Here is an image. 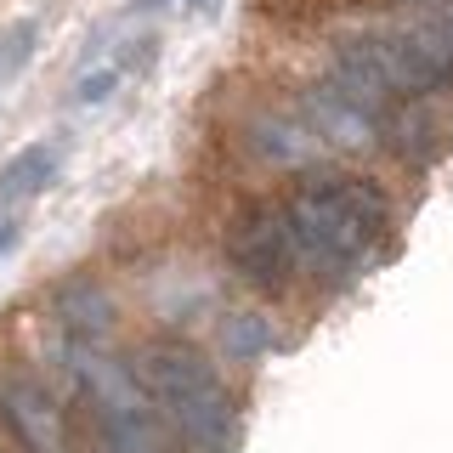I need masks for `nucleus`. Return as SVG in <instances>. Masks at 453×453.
I'll use <instances>...</instances> for the list:
<instances>
[{
    "mask_svg": "<svg viewBox=\"0 0 453 453\" xmlns=\"http://www.w3.org/2000/svg\"><path fill=\"white\" fill-rule=\"evenodd\" d=\"M295 238V261L329 289H346L391 250V198L357 170L311 165L278 198Z\"/></svg>",
    "mask_w": 453,
    "mask_h": 453,
    "instance_id": "obj_1",
    "label": "nucleus"
},
{
    "mask_svg": "<svg viewBox=\"0 0 453 453\" xmlns=\"http://www.w3.org/2000/svg\"><path fill=\"white\" fill-rule=\"evenodd\" d=\"M131 374L188 453H238V442H244L238 403L226 391V380L216 374V363L193 340L181 334L148 340L131 357Z\"/></svg>",
    "mask_w": 453,
    "mask_h": 453,
    "instance_id": "obj_2",
    "label": "nucleus"
},
{
    "mask_svg": "<svg viewBox=\"0 0 453 453\" xmlns=\"http://www.w3.org/2000/svg\"><path fill=\"white\" fill-rule=\"evenodd\" d=\"M63 368L74 386L68 414L103 453H188L136 386L131 363H119L108 346H63Z\"/></svg>",
    "mask_w": 453,
    "mask_h": 453,
    "instance_id": "obj_3",
    "label": "nucleus"
},
{
    "mask_svg": "<svg viewBox=\"0 0 453 453\" xmlns=\"http://www.w3.org/2000/svg\"><path fill=\"white\" fill-rule=\"evenodd\" d=\"M0 442L6 453H74V414L28 363H0Z\"/></svg>",
    "mask_w": 453,
    "mask_h": 453,
    "instance_id": "obj_4",
    "label": "nucleus"
},
{
    "mask_svg": "<svg viewBox=\"0 0 453 453\" xmlns=\"http://www.w3.org/2000/svg\"><path fill=\"white\" fill-rule=\"evenodd\" d=\"M226 266H233L255 295H283L301 278L295 238H289V221H283L278 198H250V204L226 221Z\"/></svg>",
    "mask_w": 453,
    "mask_h": 453,
    "instance_id": "obj_5",
    "label": "nucleus"
},
{
    "mask_svg": "<svg viewBox=\"0 0 453 453\" xmlns=\"http://www.w3.org/2000/svg\"><path fill=\"white\" fill-rule=\"evenodd\" d=\"M51 323L63 346H108L113 334V301L96 278H68L51 289Z\"/></svg>",
    "mask_w": 453,
    "mask_h": 453,
    "instance_id": "obj_6",
    "label": "nucleus"
},
{
    "mask_svg": "<svg viewBox=\"0 0 453 453\" xmlns=\"http://www.w3.org/2000/svg\"><path fill=\"white\" fill-rule=\"evenodd\" d=\"M380 153L425 170L448 153V125L431 113V103H391V113L380 119Z\"/></svg>",
    "mask_w": 453,
    "mask_h": 453,
    "instance_id": "obj_7",
    "label": "nucleus"
},
{
    "mask_svg": "<svg viewBox=\"0 0 453 453\" xmlns=\"http://www.w3.org/2000/svg\"><path fill=\"white\" fill-rule=\"evenodd\" d=\"M244 148L255 153L261 165H278V170H311L318 159V136L301 125V113H255L244 125Z\"/></svg>",
    "mask_w": 453,
    "mask_h": 453,
    "instance_id": "obj_8",
    "label": "nucleus"
},
{
    "mask_svg": "<svg viewBox=\"0 0 453 453\" xmlns=\"http://www.w3.org/2000/svg\"><path fill=\"white\" fill-rule=\"evenodd\" d=\"M57 165H63V153H57L51 142H28V148H18L6 165H0V204L40 198L57 181Z\"/></svg>",
    "mask_w": 453,
    "mask_h": 453,
    "instance_id": "obj_9",
    "label": "nucleus"
},
{
    "mask_svg": "<svg viewBox=\"0 0 453 453\" xmlns=\"http://www.w3.org/2000/svg\"><path fill=\"white\" fill-rule=\"evenodd\" d=\"M273 346H278V329H273L266 311H226V318H221V351L233 363H255V357H266Z\"/></svg>",
    "mask_w": 453,
    "mask_h": 453,
    "instance_id": "obj_10",
    "label": "nucleus"
},
{
    "mask_svg": "<svg viewBox=\"0 0 453 453\" xmlns=\"http://www.w3.org/2000/svg\"><path fill=\"white\" fill-rule=\"evenodd\" d=\"M119 80H125V68H119V63H103V68H91V74H80V85H74V103H85V108L108 103V96L119 91Z\"/></svg>",
    "mask_w": 453,
    "mask_h": 453,
    "instance_id": "obj_11",
    "label": "nucleus"
},
{
    "mask_svg": "<svg viewBox=\"0 0 453 453\" xmlns=\"http://www.w3.org/2000/svg\"><path fill=\"white\" fill-rule=\"evenodd\" d=\"M28 51H35V23H18L6 40H0V74L23 68V63H28Z\"/></svg>",
    "mask_w": 453,
    "mask_h": 453,
    "instance_id": "obj_12",
    "label": "nucleus"
},
{
    "mask_svg": "<svg viewBox=\"0 0 453 453\" xmlns=\"http://www.w3.org/2000/svg\"><path fill=\"white\" fill-rule=\"evenodd\" d=\"M18 238H23V226L12 221V216H0V255H12V250H18Z\"/></svg>",
    "mask_w": 453,
    "mask_h": 453,
    "instance_id": "obj_13",
    "label": "nucleus"
},
{
    "mask_svg": "<svg viewBox=\"0 0 453 453\" xmlns=\"http://www.w3.org/2000/svg\"><path fill=\"white\" fill-rule=\"evenodd\" d=\"M188 6H193V12H216V0H188Z\"/></svg>",
    "mask_w": 453,
    "mask_h": 453,
    "instance_id": "obj_14",
    "label": "nucleus"
}]
</instances>
